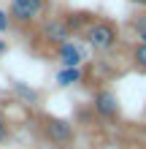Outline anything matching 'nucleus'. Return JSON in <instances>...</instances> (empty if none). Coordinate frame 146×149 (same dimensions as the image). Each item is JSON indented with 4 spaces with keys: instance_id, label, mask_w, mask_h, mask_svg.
I'll return each mask as SVG.
<instances>
[{
    "instance_id": "nucleus-1",
    "label": "nucleus",
    "mask_w": 146,
    "mask_h": 149,
    "mask_svg": "<svg viewBox=\"0 0 146 149\" xmlns=\"http://www.w3.org/2000/svg\"><path fill=\"white\" fill-rule=\"evenodd\" d=\"M84 38H87L89 49L95 52H111L119 43V27L108 19H92V24L84 30Z\"/></svg>"
},
{
    "instance_id": "nucleus-2",
    "label": "nucleus",
    "mask_w": 146,
    "mask_h": 149,
    "mask_svg": "<svg viewBox=\"0 0 146 149\" xmlns=\"http://www.w3.org/2000/svg\"><path fill=\"white\" fill-rule=\"evenodd\" d=\"M44 8H46V0H11L8 16L16 24H33L44 14Z\"/></svg>"
},
{
    "instance_id": "nucleus-3",
    "label": "nucleus",
    "mask_w": 146,
    "mask_h": 149,
    "mask_svg": "<svg viewBox=\"0 0 146 149\" xmlns=\"http://www.w3.org/2000/svg\"><path fill=\"white\" fill-rule=\"evenodd\" d=\"M76 136L73 125L68 119H60V117H46L44 119V138L51 144H71Z\"/></svg>"
},
{
    "instance_id": "nucleus-4",
    "label": "nucleus",
    "mask_w": 146,
    "mask_h": 149,
    "mask_svg": "<svg viewBox=\"0 0 146 149\" xmlns=\"http://www.w3.org/2000/svg\"><path fill=\"white\" fill-rule=\"evenodd\" d=\"M38 38H44L46 43L51 46H62L65 41H71V30H68L65 19H57V16H51V19L41 22V30H38Z\"/></svg>"
},
{
    "instance_id": "nucleus-5",
    "label": "nucleus",
    "mask_w": 146,
    "mask_h": 149,
    "mask_svg": "<svg viewBox=\"0 0 146 149\" xmlns=\"http://www.w3.org/2000/svg\"><path fill=\"white\" fill-rule=\"evenodd\" d=\"M92 111L100 119H116L119 117V98L111 90H98L92 95Z\"/></svg>"
},
{
    "instance_id": "nucleus-6",
    "label": "nucleus",
    "mask_w": 146,
    "mask_h": 149,
    "mask_svg": "<svg viewBox=\"0 0 146 149\" xmlns=\"http://www.w3.org/2000/svg\"><path fill=\"white\" fill-rule=\"evenodd\" d=\"M87 60V49L76 41H65L62 46H57V63L62 68H81V63Z\"/></svg>"
},
{
    "instance_id": "nucleus-7",
    "label": "nucleus",
    "mask_w": 146,
    "mask_h": 149,
    "mask_svg": "<svg viewBox=\"0 0 146 149\" xmlns=\"http://www.w3.org/2000/svg\"><path fill=\"white\" fill-rule=\"evenodd\" d=\"M92 19H95V16L92 14H84V11H76V14H68V19H65V24H68V30L71 33H84L92 24Z\"/></svg>"
},
{
    "instance_id": "nucleus-8",
    "label": "nucleus",
    "mask_w": 146,
    "mask_h": 149,
    "mask_svg": "<svg viewBox=\"0 0 146 149\" xmlns=\"http://www.w3.org/2000/svg\"><path fill=\"white\" fill-rule=\"evenodd\" d=\"M81 81H84L81 68H60V73H57V84L60 87H73V84H81Z\"/></svg>"
},
{
    "instance_id": "nucleus-9",
    "label": "nucleus",
    "mask_w": 146,
    "mask_h": 149,
    "mask_svg": "<svg viewBox=\"0 0 146 149\" xmlns=\"http://www.w3.org/2000/svg\"><path fill=\"white\" fill-rule=\"evenodd\" d=\"M11 90H14L16 95H19V98H22L24 103H35V100H38V92L33 90V87H27L24 81H11Z\"/></svg>"
},
{
    "instance_id": "nucleus-10",
    "label": "nucleus",
    "mask_w": 146,
    "mask_h": 149,
    "mask_svg": "<svg viewBox=\"0 0 146 149\" xmlns=\"http://www.w3.org/2000/svg\"><path fill=\"white\" fill-rule=\"evenodd\" d=\"M130 57H133V65L135 68L146 71V43H135L133 52H130Z\"/></svg>"
},
{
    "instance_id": "nucleus-11",
    "label": "nucleus",
    "mask_w": 146,
    "mask_h": 149,
    "mask_svg": "<svg viewBox=\"0 0 146 149\" xmlns=\"http://www.w3.org/2000/svg\"><path fill=\"white\" fill-rule=\"evenodd\" d=\"M8 136H11V125H8V119L0 114V144L8 141Z\"/></svg>"
},
{
    "instance_id": "nucleus-12",
    "label": "nucleus",
    "mask_w": 146,
    "mask_h": 149,
    "mask_svg": "<svg viewBox=\"0 0 146 149\" xmlns=\"http://www.w3.org/2000/svg\"><path fill=\"white\" fill-rule=\"evenodd\" d=\"M11 16H8V11H3V8H0V33H8L11 30Z\"/></svg>"
},
{
    "instance_id": "nucleus-13",
    "label": "nucleus",
    "mask_w": 146,
    "mask_h": 149,
    "mask_svg": "<svg viewBox=\"0 0 146 149\" xmlns=\"http://www.w3.org/2000/svg\"><path fill=\"white\" fill-rule=\"evenodd\" d=\"M146 27V16H138V19H133V33H138Z\"/></svg>"
},
{
    "instance_id": "nucleus-14",
    "label": "nucleus",
    "mask_w": 146,
    "mask_h": 149,
    "mask_svg": "<svg viewBox=\"0 0 146 149\" xmlns=\"http://www.w3.org/2000/svg\"><path fill=\"white\" fill-rule=\"evenodd\" d=\"M135 38H138V43H146V27H143V30H138V33H135Z\"/></svg>"
},
{
    "instance_id": "nucleus-15",
    "label": "nucleus",
    "mask_w": 146,
    "mask_h": 149,
    "mask_svg": "<svg viewBox=\"0 0 146 149\" xmlns=\"http://www.w3.org/2000/svg\"><path fill=\"white\" fill-rule=\"evenodd\" d=\"M6 52H8V43H6V41H0V57H3Z\"/></svg>"
},
{
    "instance_id": "nucleus-16",
    "label": "nucleus",
    "mask_w": 146,
    "mask_h": 149,
    "mask_svg": "<svg viewBox=\"0 0 146 149\" xmlns=\"http://www.w3.org/2000/svg\"><path fill=\"white\" fill-rule=\"evenodd\" d=\"M133 3H138V6H143V8H146V0H133Z\"/></svg>"
}]
</instances>
